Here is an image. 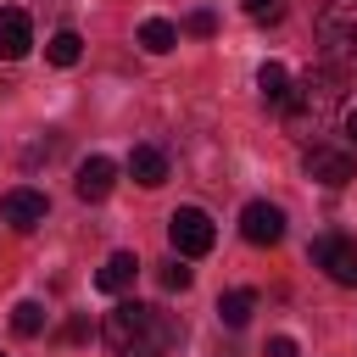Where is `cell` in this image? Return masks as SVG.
<instances>
[{
  "label": "cell",
  "mask_w": 357,
  "mask_h": 357,
  "mask_svg": "<svg viewBox=\"0 0 357 357\" xmlns=\"http://www.w3.org/2000/svg\"><path fill=\"white\" fill-rule=\"evenodd\" d=\"M340 100H346V89H340V73L318 67V73H301V78L290 84V95H284L279 117H284V128H290L296 139H312V134H324V128L335 123Z\"/></svg>",
  "instance_id": "6da1fadb"
},
{
  "label": "cell",
  "mask_w": 357,
  "mask_h": 357,
  "mask_svg": "<svg viewBox=\"0 0 357 357\" xmlns=\"http://www.w3.org/2000/svg\"><path fill=\"white\" fill-rule=\"evenodd\" d=\"M106 346L117 357H162L173 346V318L162 307H145V301H117L106 312Z\"/></svg>",
  "instance_id": "7a4b0ae2"
},
{
  "label": "cell",
  "mask_w": 357,
  "mask_h": 357,
  "mask_svg": "<svg viewBox=\"0 0 357 357\" xmlns=\"http://www.w3.org/2000/svg\"><path fill=\"white\" fill-rule=\"evenodd\" d=\"M318 56L329 73H357V0H329L318 11Z\"/></svg>",
  "instance_id": "3957f363"
},
{
  "label": "cell",
  "mask_w": 357,
  "mask_h": 357,
  "mask_svg": "<svg viewBox=\"0 0 357 357\" xmlns=\"http://www.w3.org/2000/svg\"><path fill=\"white\" fill-rule=\"evenodd\" d=\"M167 240H173V257H206L218 245V229H212V218L201 206H178L167 218Z\"/></svg>",
  "instance_id": "277c9868"
},
{
  "label": "cell",
  "mask_w": 357,
  "mask_h": 357,
  "mask_svg": "<svg viewBox=\"0 0 357 357\" xmlns=\"http://www.w3.org/2000/svg\"><path fill=\"white\" fill-rule=\"evenodd\" d=\"M307 178L324 184V190H340V184L357 178V156L340 151V145H312V151H307Z\"/></svg>",
  "instance_id": "5b68a950"
},
{
  "label": "cell",
  "mask_w": 357,
  "mask_h": 357,
  "mask_svg": "<svg viewBox=\"0 0 357 357\" xmlns=\"http://www.w3.org/2000/svg\"><path fill=\"white\" fill-rule=\"evenodd\" d=\"M312 262H318L335 284H357V240H346V234H318V240H312Z\"/></svg>",
  "instance_id": "8992f818"
},
{
  "label": "cell",
  "mask_w": 357,
  "mask_h": 357,
  "mask_svg": "<svg viewBox=\"0 0 357 357\" xmlns=\"http://www.w3.org/2000/svg\"><path fill=\"white\" fill-rule=\"evenodd\" d=\"M45 212H50V201H45L39 190H28V184H17V190H6V195H0V218H6L17 234L39 229V223H45Z\"/></svg>",
  "instance_id": "52a82bcc"
},
{
  "label": "cell",
  "mask_w": 357,
  "mask_h": 357,
  "mask_svg": "<svg viewBox=\"0 0 357 357\" xmlns=\"http://www.w3.org/2000/svg\"><path fill=\"white\" fill-rule=\"evenodd\" d=\"M240 234H245L251 245H279V240H284V212H279L273 201H251V206L240 212Z\"/></svg>",
  "instance_id": "ba28073f"
},
{
  "label": "cell",
  "mask_w": 357,
  "mask_h": 357,
  "mask_svg": "<svg viewBox=\"0 0 357 357\" xmlns=\"http://www.w3.org/2000/svg\"><path fill=\"white\" fill-rule=\"evenodd\" d=\"M28 50H33V22H28V11L0 6V56H6V61H22Z\"/></svg>",
  "instance_id": "9c48e42d"
},
{
  "label": "cell",
  "mask_w": 357,
  "mask_h": 357,
  "mask_svg": "<svg viewBox=\"0 0 357 357\" xmlns=\"http://www.w3.org/2000/svg\"><path fill=\"white\" fill-rule=\"evenodd\" d=\"M112 184H117V162H112V156H89V162L78 167V178H73L78 201H106Z\"/></svg>",
  "instance_id": "30bf717a"
},
{
  "label": "cell",
  "mask_w": 357,
  "mask_h": 357,
  "mask_svg": "<svg viewBox=\"0 0 357 357\" xmlns=\"http://www.w3.org/2000/svg\"><path fill=\"white\" fill-rule=\"evenodd\" d=\"M134 279H139V257H134V251H112V257L100 262V273H95V284H100L106 296H123Z\"/></svg>",
  "instance_id": "8fae6325"
},
{
  "label": "cell",
  "mask_w": 357,
  "mask_h": 357,
  "mask_svg": "<svg viewBox=\"0 0 357 357\" xmlns=\"http://www.w3.org/2000/svg\"><path fill=\"white\" fill-rule=\"evenodd\" d=\"M128 173H134V184H145V190L167 184V151H156V145H134V151H128Z\"/></svg>",
  "instance_id": "7c38bea8"
},
{
  "label": "cell",
  "mask_w": 357,
  "mask_h": 357,
  "mask_svg": "<svg viewBox=\"0 0 357 357\" xmlns=\"http://www.w3.org/2000/svg\"><path fill=\"white\" fill-rule=\"evenodd\" d=\"M251 312H257V290H229V296L218 301V318H223L229 329H245Z\"/></svg>",
  "instance_id": "4fadbf2b"
},
{
  "label": "cell",
  "mask_w": 357,
  "mask_h": 357,
  "mask_svg": "<svg viewBox=\"0 0 357 357\" xmlns=\"http://www.w3.org/2000/svg\"><path fill=\"white\" fill-rule=\"evenodd\" d=\"M139 45H145L151 56H167V50L178 45V28H173L167 17H151V22H139Z\"/></svg>",
  "instance_id": "5bb4252c"
},
{
  "label": "cell",
  "mask_w": 357,
  "mask_h": 357,
  "mask_svg": "<svg viewBox=\"0 0 357 357\" xmlns=\"http://www.w3.org/2000/svg\"><path fill=\"white\" fill-rule=\"evenodd\" d=\"M78 56H84V39H78L73 28H61V33L45 39V61H56V67H78Z\"/></svg>",
  "instance_id": "9a60e30c"
},
{
  "label": "cell",
  "mask_w": 357,
  "mask_h": 357,
  "mask_svg": "<svg viewBox=\"0 0 357 357\" xmlns=\"http://www.w3.org/2000/svg\"><path fill=\"white\" fill-rule=\"evenodd\" d=\"M257 89H262V100H268V106H284V95H290V73H284L279 61H262Z\"/></svg>",
  "instance_id": "2e32d148"
},
{
  "label": "cell",
  "mask_w": 357,
  "mask_h": 357,
  "mask_svg": "<svg viewBox=\"0 0 357 357\" xmlns=\"http://www.w3.org/2000/svg\"><path fill=\"white\" fill-rule=\"evenodd\" d=\"M11 329H17L22 340L45 335V307H39V301H17V307H11Z\"/></svg>",
  "instance_id": "e0dca14e"
},
{
  "label": "cell",
  "mask_w": 357,
  "mask_h": 357,
  "mask_svg": "<svg viewBox=\"0 0 357 357\" xmlns=\"http://www.w3.org/2000/svg\"><path fill=\"white\" fill-rule=\"evenodd\" d=\"M162 284H167V290H190V268H184V257H167V262H162Z\"/></svg>",
  "instance_id": "ac0fdd59"
},
{
  "label": "cell",
  "mask_w": 357,
  "mask_h": 357,
  "mask_svg": "<svg viewBox=\"0 0 357 357\" xmlns=\"http://www.w3.org/2000/svg\"><path fill=\"white\" fill-rule=\"evenodd\" d=\"M245 11H251L257 22H279V11H284V6H279V0H245Z\"/></svg>",
  "instance_id": "d6986e66"
},
{
  "label": "cell",
  "mask_w": 357,
  "mask_h": 357,
  "mask_svg": "<svg viewBox=\"0 0 357 357\" xmlns=\"http://www.w3.org/2000/svg\"><path fill=\"white\" fill-rule=\"evenodd\" d=\"M184 28H190V33H201V39H206V33H218V17H212V11H195V17H190V22H184Z\"/></svg>",
  "instance_id": "ffe728a7"
},
{
  "label": "cell",
  "mask_w": 357,
  "mask_h": 357,
  "mask_svg": "<svg viewBox=\"0 0 357 357\" xmlns=\"http://www.w3.org/2000/svg\"><path fill=\"white\" fill-rule=\"evenodd\" d=\"M61 340H67V346H73V340H89V324H84V318H67V324H61Z\"/></svg>",
  "instance_id": "44dd1931"
},
{
  "label": "cell",
  "mask_w": 357,
  "mask_h": 357,
  "mask_svg": "<svg viewBox=\"0 0 357 357\" xmlns=\"http://www.w3.org/2000/svg\"><path fill=\"white\" fill-rule=\"evenodd\" d=\"M268 357H296V340H290V335H273V340H268Z\"/></svg>",
  "instance_id": "7402d4cb"
},
{
  "label": "cell",
  "mask_w": 357,
  "mask_h": 357,
  "mask_svg": "<svg viewBox=\"0 0 357 357\" xmlns=\"http://www.w3.org/2000/svg\"><path fill=\"white\" fill-rule=\"evenodd\" d=\"M340 134H346V145H357V106L340 112Z\"/></svg>",
  "instance_id": "603a6c76"
},
{
  "label": "cell",
  "mask_w": 357,
  "mask_h": 357,
  "mask_svg": "<svg viewBox=\"0 0 357 357\" xmlns=\"http://www.w3.org/2000/svg\"><path fill=\"white\" fill-rule=\"evenodd\" d=\"M0 357H6V351H0Z\"/></svg>",
  "instance_id": "cb8c5ba5"
}]
</instances>
